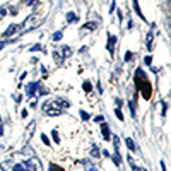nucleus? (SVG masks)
Listing matches in <instances>:
<instances>
[{
  "label": "nucleus",
  "instance_id": "obj_2",
  "mask_svg": "<svg viewBox=\"0 0 171 171\" xmlns=\"http://www.w3.org/2000/svg\"><path fill=\"white\" fill-rule=\"evenodd\" d=\"M41 108H43V111H45L48 116H58V115H62V113H64V108H62V104L58 103V99L43 103Z\"/></svg>",
  "mask_w": 171,
  "mask_h": 171
},
{
  "label": "nucleus",
  "instance_id": "obj_42",
  "mask_svg": "<svg viewBox=\"0 0 171 171\" xmlns=\"http://www.w3.org/2000/svg\"><path fill=\"white\" fill-rule=\"evenodd\" d=\"M140 171H147V169H144V168H140Z\"/></svg>",
  "mask_w": 171,
  "mask_h": 171
},
{
  "label": "nucleus",
  "instance_id": "obj_5",
  "mask_svg": "<svg viewBox=\"0 0 171 171\" xmlns=\"http://www.w3.org/2000/svg\"><path fill=\"white\" fill-rule=\"evenodd\" d=\"M116 41H118V38H116L115 34L108 33V45H106V50L110 51V55H115V46H116Z\"/></svg>",
  "mask_w": 171,
  "mask_h": 171
},
{
  "label": "nucleus",
  "instance_id": "obj_8",
  "mask_svg": "<svg viewBox=\"0 0 171 171\" xmlns=\"http://www.w3.org/2000/svg\"><path fill=\"white\" fill-rule=\"evenodd\" d=\"M101 135H103V139L104 140H110L111 139V132H110V125L103 120V123H101Z\"/></svg>",
  "mask_w": 171,
  "mask_h": 171
},
{
  "label": "nucleus",
  "instance_id": "obj_25",
  "mask_svg": "<svg viewBox=\"0 0 171 171\" xmlns=\"http://www.w3.org/2000/svg\"><path fill=\"white\" fill-rule=\"evenodd\" d=\"M39 137H41L43 144H45V145H48V147H50V144H51V142H50V139H48V135H46V133H41V135H39Z\"/></svg>",
  "mask_w": 171,
  "mask_h": 171
},
{
  "label": "nucleus",
  "instance_id": "obj_29",
  "mask_svg": "<svg viewBox=\"0 0 171 171\" xmlns=\"http://www.w3.org/2000/svg\"><path fill=\"white\" fill-rule=\"evenodd\" d=\"M113 145H115V151H118V147H120V139L116 135H113Z\"/></svg>",
  "mask_w": 171,
  "mask_h": 171
},
{
  "label": "nucleus",
  "instance_id": "obj_28",
  "mask_svg": "<svg viewBox=\"0 0 171 171\" xmlns=\"http://www.w3.org/2000/svg\"><path fill=\"white\" fill-rule=\"evenodd\" d=\"M51 137H53V140H55L56 144H60V137H58V132H56V130H51Z\"/></svg>",
  "mask_w": 171,
  "mask_h": 171
},
{
  "label": "nucleus",
  "instance_id": "obj_11",
  "mask_svg": "<svg viewBox=\"0 0 171 171\" xmlns=\"http://www.w3.org/2000/svg\"><path fill=\"white\" fill-rule=\"evenodd\" d=\"M89 154H91V158H94V159L101 158V152H99V149H98V145H96V144H93V145H91Z\"/></svg>",
  "mask_w": 171,
  "mask_h": 171
},
{
  "label": "nucleus",
  "instance_id": "obj_35",
  "mask_svg": "<svg viewBox=\"0 0 171 171\" xmlns=\"http://www.w3.org/2000/svg\"><path fill=\"white\" fill-rule=\"evenodd\" d=\"M0 137H4V123H2V118H0Z\"/></svg>",
  "mask_w": 171,
  "mask_h": 171
},
{
  "label": "nucleus",
  "instance_id": "obj_6",
  "mask_svg": "<svg viewBox=\"0 0 171 171\" xmlns=\"http://www.w3.org/2000/svg\"><path fill=\"white\" fill-rule=\"evenodd\" d=\"M36 22H38V17L34 16V14H31V16L26 17V21L21 24V27H24L26 31H29L31 27H34V24H36Z\"/></svg>",
  "mask_w": 171,
  "mask_h": 171
},
{
  "label": "nucleus",
  "instance_id": "obj_4",
  "mask_svg": "<svg viewBox=\"0 0 171 171\" xmlns=\"http://www.w3.org/2000/svg\"><path fill=\"white\" fill-rule=\"evenodd\" d=\"M39 84H41V82H38V81L29 82L27 87H26V98H29V99L38 98V87H39Z\"/></svg>",
  "mask_w": 171,
  "mask_h": 171
},
{
  "label": "nucleus",
  "instance_id": "obj_19",
  "mask_svg": "<svg viewBox=\"0 0 171 171\" xmlns=\"http://www.w3.org/2000/svg\"><path fill=\"white\" fill-rule=\"evenodd\" d=\"M82 89H84V93H91L93 91V84L89 81H84L82 82Z\"/></svg>",
  "mask_w": 171,
  "mask_h": 171
},
{
  "label": "nucleus",
  "instance_id": "obj_15",
  "mask_svg": "<svg viewBox=\"0 0 171 171\" xmlns=\"http://www.w3.org/2000/svg\"><path fill=\"white\" fill-rule=\"evenodd\" d=\"M79 21V16L75 12H67V22L68 24H72V22H77Z\"/></svg>",
  "mask_w": 171,
  "mask_h": 171
},
{
  "label": "nucleus",
  "instance_id": "obj_21",
  "mask_svg": "<svg viewBox=\"0 0 171 171\" xmlns=\"http://www.w3.org/2000/svg\"><path fill=\"white\" fill-rule=\"evenodd\" d=\"M115 115H116V118H118L120 120V122H123V113H122V110H120V106H116L115 108Z\"/></svg>",
  "mask_w": 171,
  "mask_h": 171
},
{
  "label": "nucleus",
  "instance_id": "obj_3",
  "mask_svg": "<svg viewBox=\"0 0 171 171\" xmlns=\"http://www.w3.org/2000/svg\"><path fill=\"white\" fill-rule=\"evenodd\" d=\"M26 168V171H43V166H41V162H39V159L36 158V156H31L27 161L22 162Z\"/></svg>",
  "mask_w": 171,
  "mask_h": 171
},
{
  "label": "nucleus",
  "instance_id": "obj_38",
  "mask_svg": "<svg viewBox=\"0 0 171 171\" xmlns=\"http://www.w3.org/2000/svg\"><path fill=\"white\" fill-rule=\"evenodd\" d=\"M159 164H161V169H162V171H166V164H164V161H161Z\"/></svg>",
  "mask_w": 171,
  "mask_h": 171
},
{
  "label": "nucleus",
  "instance_id": "obj_9",
  "mask_svg": "<svg viewBox=\"0 0 171 171\" xmlns=\"http://www.w3.org/2000/svg\"><path fill=\"white\" fill-rule=\"evenodd\" d=\"M17 31H21V24H10V26H9V29H5L4 38H10V36L16 34Z\"/></svg>",
  "mask_w": 171,
  "mask_h": 171
},
{
  "label": "nucleus",
  "instance_id": "obj_13",
  "mask_svg": "<svg viewBox=\"0 0 171 171\" xmlns=\"http://www.w3.org/2000/svg\"><path fill=\"white\" fill-rule=\"evenodd\" d=\"M96 26H98V22H86V24L82 26V33H86V31H94Z\"/></svg>",
  "mask_w": 171,
  "mask_h": 171
},
{
  "label": "nucleus",
  "instance_id": "obj_33",
  "mask_svg": "<svg viewBox=\"0 0 171 171\" xmlns=\"http://www.w3.org/2000/svg\"><path fill=\"white\" fill-rule=\"evenodd\" d=\"M151 62H152V56H145V58H144V64L145 65H151Z\"/></svg>",
  "mask_w": 171,
  "mask_h": 171
},
{
  "label": "nucleus",
  "instance_id": "obj_32",
  "mask_svg": "<svg viewBox=\"0 0 171 171\" xmlns=\"http://www.w3.org/2000/svg\"><path fill=\"white\" fill-rule=\"evenodd\" d=\"M48 171H64V169H62V168H58L55 162H51V164H50V169H48Z\"/></svg>",
  "mask_w": 171,
  "mask_h": 171
},
{
  "label": "nucleus",
  "instance_id": "obj_24",
  "mask_svg": "<svg viewBox=\"0 0 171 171\" xmlns=\"http://www.w3.org/2000/svg\"><path fill=\"white\" fill-rule=\"evenodd\" d=\"M79 113H81V118H82V122H87V120L91 118V116H89V113H87V111H84V110H81V111H79Z\"/></svg>",
  "mask_w": 171,
  "mask_h": 171
},
{
  "label": "nucleus",
  "instance_id": "obj_18",
  "mask_svg": "<svg viewBox=\"0 0 171 171\" xmlns=\"http://www.w3.org/2000/svg\"><path fill=\"white\" fill-rule=\"evenodd\" d=\"M72 55V48L70 46H62V58H68V56Z\"/></svg>",
  "mask_w": 171,
  "mask_h": 171
},
{
  "label": "nucleus",
  "instance_id": "obj_30",
  "mask_svg": "<svg viewBox=\"0 0 171 171\" xmlns=\"http://www.w3.org/2000/svg\"><path fill=\"white\" fill-rule=\"evenodd\" d=\"M133 60V53L132 51H127V53H125V62H132Z\"/></svg>",
  "mask_w": 171,
  "mask_h": 171
},
{
  "label": "nucleus",
  "instance_id": "obj_16",
  "mask_svg": "<svg viewBox=\"0 0 171 171\" xmlns=\"http://www.w3.org/2000/svg\"><path fill=\"white\" fill-rule=\"evenodd\" d=\"M125 144H127L128 151H137L135 142H133V139H132V137H127V139H125Z\"/></svg>",
  "mask_w": 171,
  "mask_h": 171
},
{
  "label": "nucleus",
  "instance_id": "obj_22",
  "mask_svg": "<svg viewBox=\"0 0 171 171\" xmlns=\"http://www.w3.org/2000/svg\"><path fill=\"white\" fill-rule=\"evenodd\" d=\"M62 38H64V31H56V33L53 34V38H51V39H53V41H60Z\"/></svg>",
  "mask_w": 171,
  "mask_h": 171
},
{
  "label": "nucleus",
  "instance_id": "obj_27",
  "mask_svg": "<svg viewBox=\"0 0 171 171\" xmlns=\"http://www.w3.org/2000/svg\"><path fill=\"white\" fill-rule=\"evenodd\" d=\"M43 50V46L39 45V43H36V45H33V46H29V51H39Z\"/></svg>",
  "mask_w": 171,
  "mask_h": 171
},
{
  "label": "nucleus",
  "instance_id": "obj_23",
  "mask_svg": "<svg viewBox=\"0 0 171 171\" xmlns=\"http://www.w3.org/2000/svg\"><path fill=\"white\" fill-rule=\"evenodd\" d=\"M166 111H168V103L166 101H161V115L166 116Z\"/></svg>",
  "mask_w": 171,
  "mask_h": 171
},
{
  "label": "nucleus",
  "instance_id": "obj_12",
  "mask_svg": "<svg viewBox=\"0 0 171 171\" xmlns=\"http://www.w3.org/2000/svg\"><path fill=\"white\" fill-rule=\"evenodd\" d=\"M82 164H84L86 171H98V168L94 166V162H91L89 159H86V161H82Z\"/></svg>",
  "mask_w": 171,
  "mask_h": 171
},
{
  "label": "nucleus",
  "instance_id": "obj_31",
  "mask_svg": "<svg viewBox=\"0 0 171 171\" xmlns=\"http://www.w3.org/2000/svg\"><path fill=\"white\" fill-rule=\"evenodd\" d=\"M33 152V149H31L29 145H24V149L21 151V154H26V156H27V154H31Z\"/></svg>",
  "mask_w": 171,
  "mask_h": 171
},
{
  "label": "nucleus",
  "instance_id": "obj_37",
  "mask_svg": "<svg viewBox=\"0 0 171 171\" xmlns=\"http://www.w3.org/2000/svg\"><path fill=\"white\" fill-rule=\"evenodd\" d=\"M132 27H133V22L128 19V21H127V29H132Z\"/></svg>",
  "mask_w": 171,
  "mask_h": 171
},
{
  "label": "nucleus",
  "instance_id": "obj_1",
  "mask_svg": "<svg viewBox=\"0 0 171 171\" xmlns=\"http://www.w3.org/2000/svg\"><path fill=\"white\" fill-rule=\"evenodd\" d=\"M133 82H135V93L142 94L144 99H149L152 94V86H151L149 79L145 75V72L142 68H135V75H133Z\"/></svg>",
  "mask_w": 171,
  "mask_h": 171
},
{
  "label": "nucleus",
  "instance_id": "obj_17",
  "mask_svg": "<svg viewBox=\"0 0 171 171\" xmlns=\"http://www.w3.org/2000/svg\"><path fill=\"white\" fill-rule=\"evenodd\" d=\"M111 159H113V162H115V166H122V156H120L118 151H115V154L111 156Z\"/></svg>",
  "mask_w": 171,
  "mask_h": 171
},
{
  "label": "nucleus",
  "instance_id": "obj_41",
  "mask_svg": "<svg viewBox=\"0 0 171 171\" xmlns=\"http://www.w3.org/2000/svg\"><path fill=\"white\" fill-rule=\"evenodd\" d=\"M0 171H5V166H0Z\"/></svg>",
  "mask_w": 171,
  "mask_h": 171
},
{
  "label": "nucleus",
  "instance_id": "obj_34",
  "mask_svg": "<svg viewBox=\"0 0 171 171\" xmlns=\"http://www.w3.org/2000/svg\"><path fill=\"white\" fill-rule=\"evenodd\" d=\"M94 122H103V120H104V116H103V115H98V116H94Z\"/></svg>",
  "mask_w": 171,
  "mask_h": 171
},
{
  "label": "nucleus",
  "instance_id": "obj_26",
  "mask_svg": "<svg viewBox=\"0 0 171 171\" xmlns=\"http://www.w3.org/2000/svg\"><path fill=\"white\" fill-rule=\"evenodd\" d=\"M12 171H26V168H24V164L19 162V164H14L12 166Z\"/></svg>",
  "mask_w": 171,
  "mask_h": 171
},
{
  "label": "nucleus",
  "instance_id": "obj_40",
  "mask_svg": "<svg viewBox=\"0 0 171 171\" xmlns=\"http://www.w3.org/2000/svg\"><path fill=\"white\" fill-rule=\"evenodd\" d=\"M5 43H7V41H2V39H0V50H2V48L5 46Z\"/></svg>",
  "mask_w": 171,
  "mask_h": 171
},
{
  "label": "nucleus",
  "instance_id": "obj_10",
  "mask_svg": "<svg viewBox=\"0 0 171 171\" xmlns=\"http://www.w3.org/2000/svg\"><path fill=\"white\" fill-rule=\"evenodd\" d=\"M154 34L152 33H147V36H145V46H147V50H152L154 48Z\"/></svg>",
  "mask_w": 171,
  "mask_h": 171
},
{
  "label": "nucleus",
  "instance_id": "obj_36",
  "mask_svg": "<svg viewBox=\"0 0 171 171\" xmlns=\"http://www.w3.org/2000/svg\"><path fill=\"white\" fill-rule=\"evenodd\" d=\"M24 4L26 5H33V4H38V0H26Z\"/></svg>",
  "mask_w": 171,
  "mask_h": 171
},
{
  "label": "nucleus",
  "instance_id": "obj_7",
  "mask_svg": "<svg viewBox=\"0 0 171 171\" xmlns=\"http://www.w3.org/2000/svg\"><path fill=\"white\" fill-rule=\"evenodd\" d=\"M34 132H36V122L33 120V122H31V123L27 125V128L24 130V142H26V144H27V142L31 140V137H33V133H34Z\"/></svg>",
  "mask_w": 171,
  "mask_h": 171
},
{
  "label": "nucleus",
  "instance_id": "obj_20",
  "mask_svg": "<svg viewBox=\"0 0 171 171\" xmlns=\"http://www.w3.org/2000/svg\"><path fill=\"white\" fill-rule=\"evenodd\" d=\"M51 55H53V58H55L56 65H62V64H64V58H62V56H60V53H58V51H53V53H51Z\"/></svg>",
  "mask_w": 171,
  "mask_h": 171
},
{
  "label": "nucleus",
  "instance_id": "obj_14",
  "mask_svg": "<svg viewBox=\"0 0 171 171\" xmlns=\"http://www.w3.org/2000/svg\"><path fill=\"white\" fill-rule=\"evenodd\" d=\"M133 4V10H135V14L139 17H140V19H144V14H142V10H140V5H139V0H133L132 2Z\"/></svg>",
  "mask_w": 171,
  "mask_h": 171
},
{
  "label": "nucleus",
  "instance_id": "obj_43",
  "mask_svg": "<svg viewBox=\"0 0 171 171\" xmlns=\"http://www.w3.org/2000/svg\"><path fill=\"white\" fill-rule=\"evenodd\" d=\"M132 171H137V169H132Z\"/></svg>",
  "mask_w": 171,
  "mask_h": 171
},
{
  "label": "nucleus",
  "instance_id": "obj_39",
  "mask_svg": "<svg viewBox=\"0 0 171 171\" xmlns=\"http://www.w3.org/2000/svg\"><path fill=\"white\" fill-rule=\"evenodd\" d=\"M21 116H22V118H26V116H27V111L22 110V111H21Z\"/></svg>",
  "mask_w": 171,
  "mask_h": 171
}]
</instances>
